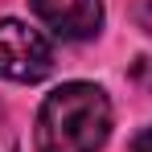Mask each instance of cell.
Returning <instances> with one entry per match:
<instances>
[{"mask_svg":"<svg viewBox=\"0 0 152 152\" xmlns=\"http://www.w3.org/2000/svg\"><path fill=\"white\" fill-rule=\"evenodd\" d=\"M111 136V99L95 82H62L33 127L37 152H99Z\"/></svg>","mask_w":152,"mask_h":152,"instance_id":"1","label":"cell"},{"mask_svg":"<svg viewBox=\"0 0 152 152\" xmlns=\"http://www.w3.org/2000/svg\"><path fill=\"white\" fill-rule=\"evenodd\" d=\"M53 70V45L41 29L0 17V78L8 82H41Z\"/></svg>","mask_w":152,"mask_h":152,"instance_id":"2","label":"cell"},{"mask_svg":"<svg viewBox=\"0 0 152 152\" xmlns=\"http://www.w3.org/2000/svg\"><path fill=\"white\" fill-rule=\"evenodd\" d=\"M37 21L62 41H91L103 29V0H29Z\"/></svg>","mask_w":152,"mask_h":152,"instance_id":"3","label":"cell"},{"mask_svg":"<svg viewBox=\"0 0 152 152\" xmlns=\"http://www.w3.org/2000/svg\"><path fill=\"white\" fill-rule=\"evenodd\" d=\"M0 152H17V127H12L4 107H0Z\"/></svg>","mask_w":152,"mask_h":152,"instance_id":"4","label":"cell"},{"mask_svg":"<svg viewBox=\"0 0 152 152\" xmlns=\"http://www.w3.org/2000/svg\"><path fill=\"white\" fill-rule=\"evenodd\" d=\"M132 152H152V124L136 132V140H132Z\"/></svg>","mask_w":152,"mask_h":152,"instance_id":"5","label":"cell"}]
</instances>
